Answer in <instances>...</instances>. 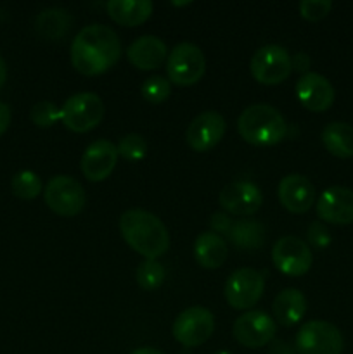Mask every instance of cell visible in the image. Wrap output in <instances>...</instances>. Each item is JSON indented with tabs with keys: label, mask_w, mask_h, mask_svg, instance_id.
Listing matches in <instances>:
<instances>
[{
	"label": "cell",
	"mask_w": 353,
	"mask_h": 354,
	"mask_svg": "<svg viewBox=\"0 0 353 354\" xmlns=\"http://www.w3.org/2000/svg\"><path fill=\"white\" fill-rule=\"evenodd\" d=\"M121 55L118 35L104 24L85 26L71 44V62L85 76H99L113 68Z\"/></svg>",
	"instance_id": "cell-1"
},
{
	"label": "cell",
	"mask_w": 353,
	"mask_h": 354,
	"mask_svg": "<svg viewBox=\"0 0 353 354\" xmlns=\"http://www.w3.org/2000/svg\"><path fill=\"white\" fill-rule=\"evenodd\" d=\"M120 232L128 245L145 259H158L170 248V235L158 216L144 209H128L120 218Z\"/></svg>",
	"instance_id": "cell-2"
},
{
	"label": "cell",
	"mask_w": 353,
	"mask_h": 354,
	"mask_svg": "<svg viewBox=\"0 0 353 354\" xmlns=\"http://www.w3.org/2000/svg\"><path fill=\"white\" fill-rule=\"evenodd\" d=\"M237 131L248 144L256 147H270L284 140L287 124L282 114L273 106L253 104L239 116Z\"/></svg>",
	"instance_id": "cell-3"
},
{
	"label": "cell",
	"mask_w": 353,
	"mask_h": 354,
	"mask_svg": "<svg viewBox=\"0 0 353 354\" xmlns=\"http://www.w3.org/2000/svg\"><path fill=\"white\" fill-rule=\"evenodd\" d=\"M206 71V59L203 50L190 41L176 45L166 59V73L170 83L179 86L196 85Z\"/></svg>",
	"instance_id": "cell-4"
},
{
	"label": "cell",
	"mask_w": 353,
	"mask_h": 354,
	"mask_svg": "<svg viewBox=\"0 0 353 354\" xmlns=\"http://www.w3.org/2000/svg\"><path fill=\"white\" fill-rule=\"evenodd\" d=\"M104 118V102L97 93L82 92L69 97L61 107V121L68 130L85 133L93 130Z\"/></svg>",
	"instance_id": "cell-5"
},
{
	"label": "cell",
	"mask_w": 353,
	"mask_h": 354,
	"mask_svg": "<svg viewBox=\"0 0 353 354\" xmlns=\"http://www.w3.org/2000/svg\"><path fill=\"white\" fill-rule=\"evenodd\" d=\"M343 348L341 332L329 322H307L296 334V351L300 354H341Z\"/></svg>",
	"instance_id": "cell-6"
},
{
	"label": "cell",
	"mask_w": 353,
	"mask_h": 354,
	"mask_svg": "<svg viewBox=\"0 0 353 354\" xmlns=\"http://www.w3.org/2000/svg\"><path fill=\"white\" fill-rule=\"evenodd\" d=\"M251 75L262 85H279L289 78L293 66L291 55L280 45H263L251 57Z\"/></svg>",
	"instance_id": "cell-7"
},
{
	"label": "cell",
	"mask_w": 353,
	"mask_h": 354,
	"mask_svg": "<svg viewBox=\"0 0 353 354\" xmlns=\"http://www.w3.org/2000/svg\"><path fill=\"white\" fill-rule=\"evenodd\" d=\"M44 197L47 206L59 216H76L85 207V190L73 176L59 175L48 180Z\"/></svg>",
	"instance_id": "cell-8"
},
{
	"label": "cell",
	"mask_w": 353,
	"mask_h": 354,
	"mask_svg": "<svg viewBox=\"0 0 353 354\" xmlns=\"http://www.w3.org/2000/svg\"><path fill=\"white\" fill-rule=\"evenodd\" d=\"M215 330V317L203 306L187 308L173 322V337L185 348H197L211 337Z\"/></svg>",
	"instance_id": "cell-9"
},
{
	"label": "cell",
	"mask_w": 353,
	"mask_h": 354,
	"mask_svg": "<svg viewBox=\"0 0 353 354\" xmlns=\"http://www.w3.org/2000/svg\"><path fill=\"white\" fill-rule=\"evenodd\" d=\"M272 261L282 275L301 277L311 268L314 256L307 242L300 237L286 235L273 244Z\"/></svg>",
	"instance_id": "cell-10"
},
{
	"label": "cell",
	"mask_w": 353,
	"mask_h": 354,
	"mask_svg": "<svg viewBox=\"0 0 353 354\" xmlns=\"http://www.w3.org/2000/svg\"><path fill=\"white\" fill-rule=\"evenodd\" d=\"M265 280L253 268H239L225 282V299L234 310H249L263 296Z\"/></svg>",
	"instance_id": "cell-11"
},
{
	"label": "cell",
	"mask_w": 353,
	"mask_h": 354,
	"mask_svg": "<svg viewBox=\"0 0 353 354\" xmlns=\"http://www.w3.org/2000/svg\"><path fill=\"white\" fill-rule=\"evenodd\" d=\"M232 334H234L235 341L244 348L258 349L273 341L275 322L263 311H246L234 322Z\"/></svg>",
	"instance_id": "cell-12"
},
{
	"label": "cell",
	"mask_w": 353,
	"mask_h": 354,
	"mask_svg": "<svg viewBox=\"0 0 353 354\" xmlns=\"http://www.w3.org/2000/svg\"><path fill=\"white\" fill-rule=\"evenodd\" d=\"M225 128L227 124L221 114L215 111H204L190 121L185 131V140L192 151L206 152L224 138Z\"/></svg>",
	"instance_id": "cell-13"
},
{
	"label": "cell",
	"mask_w": 353,
	"mask_h": 354,
	"mask_svg": "<svg viewBox=\"0 0 353 354\" xmlns=\"http://www.w3.org/2000/svg\"><path fill=\"white\" fill-rule=\"evenodd\" d=\"M317 216L331 225L353 223V190L346 187H329L317 199Z\"/></svg>",
	"instance_id": "cell-14"
},
{
	"label": "cell",
	"mask_w": 353,
	"mask_h": 354,
	"mask_svg": "<svg viewBox=\"0 0 353 354\" xmlns=\"http://www.w3.org/2000/svg\"><path fill=\"white\" fill-rule=\"evenodd\" d=\"M218 203L225 213L235 216H249L262 207V190L251 182H232L218 194Z\"/></svg>",
	"instance_id": "cell-15"
},
{
	"label": "cell",
	"mask_w": 353,
	"mask_h": 354,
	"mask_svg": "<svg viewBox=\"0 0 353 354\" xmlns=\"http://www.w3.org/2000/svg\"><path fill=\"white\" fill-rule=\"evenodd\" d=\"M296 97L301 106L314 113H324L334 104L336 92L332 83L318 73L301 75L296 82Z\"/></svg>",
	"instance_id": "cell-16"
},
{
	"label": "cell",
	"mask_w": 353,
	"mask_h": 354,
	"mask_svg": "<svg viewBox=\"0 0 353 354\" xmlns=\"http://www.w3.org/2000/svg\"><path fill=\"white\" fill-rule=\"evenodd\" d=\"M118 158L120 156L113 142L106 138L92 142L82 156V173L90 182H102L113 173Z\"/></svg>",
	"instance_id": "cell-17"
},
{
	"label": "cell",
	"mask_w": 353,
	"mask_h": 354,
	"mask_svg": "<svg viewBox=\"0 0 353 354\" xmlns=\"http://www.w3.org/2000/svg\"><path fill=\"white\" fill-rule=\"evenodd\" d=\"M279 201L289 213L303 214L314 206L315 203V187L307 176L303 175H287L280 180Z\"/></svg>",
	"instance_id": "cell-18"
},
{
	"label": "cell",
	"mask_w": 353,
	"mask_h": 354,
	"mask_svg": "<svg viewBox=\"0 0 353 354\" xmlns=\"http://www.w3.org/2000/svg\"><path fill=\"white\" fill-rule=\"evenodd\" d=\"M127 57L141 71H151L161 68L163 62L168 59V50L161 38L144 35L132 41L127 48Z\"/></svg>",
	"instance_id": "cell-19"
},
{
	"label": "cell",
	"mask_w": 353,
	"mask_h": 354,
	"mask_svg": "<svg viewBox=\"0 0 353 354\" xmlns=\"http://www.w3.org/2000/svg\"><path fill=\"white\" fill-rule=\"evenodd\" d=\"M273 318L282 327H293L300 324L301 318L307 313V297L298 289H284L275 296L272 304Z\"/></svg>",
	"instance_id": "cell-20"
},
{
	"label": "cell",
	"mask_w": 353,
	"mask_h": 354,
	"mask_svg": "<svg viewBox=\"0 0 353 354\" xmlns=\"http://www.w3.org/2000/svg\"><path fill=\"white\" fill-rule=\"evenodd\" d=\"M227 254L228 249L224 237L215 232H203L197 235L194 242V258L199 266L206 270L220 268L227 259Z\"/></svg>",
	"instance_id": "cell-21"
},
{
	"label": "cell",
	"mask_w": 353,
	"mask_h": 354,
	"mask_svg": "<svg viewBox=\"0 0 353 354\" xmlns=\"http://www.w3.org/2000/svg\"><path fill=\"white\" fill-rule=\"evenodd\" d=\"M107 14L121 26L144 24L152 14V2L149 0H111L106 6Z\"/></svg>",
	"instance_id": "cell-22"
},
{
	"label": "cell",
	"mask_w": 353,
	"mask_h": 354,
	"mask_svg": "<svg viewBox=\"0 0 353 354\" xmlns=\"http://www.w3.org/2000/svg\"><path fill=\"white\" fill-rule=\"evenodd\" d=\"M322 144L334 158H353V127L343 121L329 123L322 130Z\"/></svg>",
	"instance_id": "cell-23"
},
{
	"label": "cell",
	"mask_w": 353,
	"mask_h": 354,
	"mask_svg": "<svg viewBox=\"0 0 353 354\" xmlns=\"http://www.w3.org/2000/svg\"><path fill=\"white\" fill-rule=\"evenodd\" d=\"M225 237L241 249H258L265 242V227L256 220H232Z\"/></svg>",
	"instance_id": "cell-24"
},
{
	"label": "cell",
	"mask_w": 353,
	"mask_h": 354,
	"mask_svg": "<svg viewBox=\"0 0 353 354\" xmlns=\"http://www.w3.org/2000/svg\"><path fill=\"white\" fill-rule=\"evenodd\" d=\"M71 26V16L64 9H45L35 19V30L44 40H61Z\"/></svg>",
	"instance_id": "cell-25"
},
{
	"label": "cell",
	"mask_w": 353,
	"mask_h": 354,
	"mask_svg": "<svg viewBox=\"0 0 353 354\" xmlns=\"http://www.w3.org/2000/svg\"><path fill=\"white\" fill-rule=\"evenodd\" d=\"M135 279L144 290H156L165 282V268L158 259H145L137 266Z\"/></svg>",
	"instance_id": "cell-26"
},
{
	"label": "cell",
	"mask_w": 353,
	"mask_h": 354,
	"mask_svg": "<svg viewBox=\"0 0 353 354\" xmlns=\"http://www.w3.org/2000/svg\"><path fill=\"white\" fill-rule=\"evenodd\" d=\"M10 187H12L14 196L24 201H31L42 192V180L35 171H19L12 176Z\"/></svg>",
	"instance_id": "cell-27"
},
{
	"label": "cell",
	"mask_w": 353,
	"mask_h": 354,
	"mask_svg": "<svg viewBox=\"0 0 353 354\" xmlns=\"http://www.w3.org/2000/svg\"><path fill=\"white\" fill-rule=\"evenodd\" d=\"M141 92L142 97H144L147 102L161 104L165 102L170 97V93H172V83H170V80L163 78V76H149V78L142 83Z\"/></svg>",
	"instance_id": "cell-28"
},
{
	"label": "cell",
	"mask_w": 353,
	"mask_h": 354,
	"mask_svg": "<svg viewBox=\"0 0 353 354\" xmlns=\"http://www.w3.org/2000/svg\"><path fill=\"white\" fill-rule=\"evenodd\" d=\"M116 151L118 156H121L127 161H141L147 152V142L142 135L128 133L118 142Z\"/></svg>",
	"instance_id": "cell-29"
},
{
	"label": "cell",
	"mask_w": 353,
	"mask_h": 354,
	"mask_svg": "<svg viewBox=\"0 0 353 354\" xmlns=\"http://www.w3.org/2000/svg\"><path fill=\"white\" fill-rule=\"evenodd\" d=\"M30 118L37 127L48 128L57 123V121H61V109L54 102L42 100V102H37L31 107Z\"/></svg>",
	"instance_id": "cell-30"
},
{
	"label": "cell",
	"mask_w": 353,
	"mask_h": 354,
	"mask_svg": "<svg viewBox=\"0 0 353 354\" xmlns=\"http://www.w3.org/2000/svg\"><path fill=\"white\" fill-rule=\"evenodd\" d=\"M331 9L332 2H329V0H303L300 3L301 17L307 21H311V23L324 19L331 12Z\"/></svg>",
	"instance_id": "cell-31"
},
{
	"label": "cell",
	"mask_w": 353,
	"mask_h": 354,
	"mask_svg": "<svg viewBox=\"0 0 353 354\" xmlns=\"http://www.w3.org/2000/svg\"><path fill=\"white\" fill-rule=\"evenodd\" d=\"M307 239L308 244L314 249H318V251L331 244V234H329L327 227L322 221H311L307 230Z\"/></svg>",
	"instance_id": "cell-32"
},
{
	"label": "cell",
	"mask_w": 353,
	"mask_h": 354,
	"mask_svg": "<svg viewBox=\"0 0 353 354\" xmlns=\"http://www.w3.org/2000/svg\"><path fill=\"white\" fill-rule=\"evenodd\" d=\"M230 223H232V218L228 216L227 213H215L213 216H211V220H210L211 228H213L215 234H218L220 237H221V235L227 234Z\"/></svg>",
	"instance_id": "cell-33"
},
{
	"label": "cell",
	"mask_w": 353,
	"mask_h": 354,
	"mask_svg": "<svg viewBox=\"0 0 353 354\" xmlns=\"http://www.w3.org/2000/svg\"><path fill=\"white\" fill-rule=\"evenodd\" d=\"M310 57H308V54H305V52H298V54H294L293 57H291V66H293V71H298L301 73V75H307L308 69H310Z\"/></svg>",
	"instance_id": "cell-34"
},
{
	"label": "cell",
	"mask_w": 353,
	"mask_h": 354,
	"mask_svg": "<svg viewBox=\"0 0 353 354\" xmlns=\"http://www.w3.org/2000/svg\"><path fill=\"white\" fill-rule=\"evenodd\" d=\"M10 124V107L0 100V135L6 133Z\"/></svg>",
	"instance_id": "cell-35"
},
{
	"label": "cell",
	"mask_w": 353,
	"mask_h": 354,
	"mask_svg": "<svg viewBox=\"0 0 353 354\" xmlns=\"http://www.w3.org/2000/svg\"><path fill=\"white\" fill-rule=\"evenodd\" d=\"M269 354H298V351L294 348H291L287 342L273 341L272 346H270V353Z\"/></svg>",
	"instance_id": "cell-36"
},
{
	"label": "cell",
	"mask_w": 353,
	"mask_h": 354,
	"mask_svg": "<svg viewBox=\"0 0 353 354\" xmlns=\"http://www.w3.org/2000/svg\"><path fill=\"white\" fill-rule=\"evenodd\" d=\"M6 78H7V66H6V61H3V57L0 55V88H2L3 83H6Z\"/></svg>",
	"instance_id": "cell-37"
},
{
	"label": "cell",
	"mask_w": 353,
	"mask_h": 354,
	"mask_svg": "<svg viewBox=\"0 0 353 354\" xmlns=\"http://www.w3.org/2000/svg\"><path fill=\"white\" fill-rule=\"evenodd\" d=\"M130 354H163V353L158 351V349H154V348H138V349H135V351H132Z\"/></svg>",
	"instance_id": "cell-38"
},
{
	"label": "cell",
	"mask_w": 353,
	"mask_h": 354,
	"mask_svg": "<svg viewBox=\"0 0 353 354\" xmlns=\"http://www.w3.org/2000/svg\"><path fill=\"white\" fill-rule=\"evenodd\" d=\"M215 354H232V353H228V351H218V353H215Z\"/></svg>",
	"instance_id": "cell-39"
}]
</instances>
